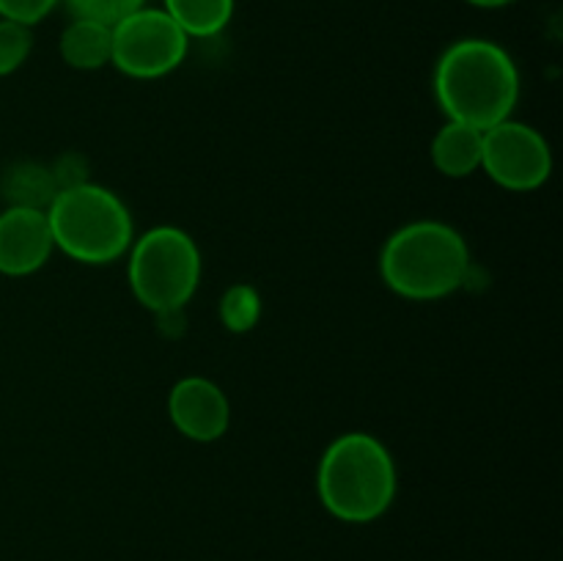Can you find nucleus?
Here are the masks:
<instances>
[{
    "label": "nucleus",
    "instance_id": "9d476101",
    "mask_svg": "<svg viewBox=\"0 0 563 561\" xmlns=\"http://www.w3.org/2000/svg\"><path fill=\"white\" fill-rule=\"evenodd\" d=\"M60 58L80 72L102 69L110 64L113 55V25L88 20V16H75L60 33Z\"/></svg>",
    "mask_w": 563,
    "mask_h": 561
},
{
    "label": "nucleus",
    "instance_id": "7ed1b4c3",
    "mask_svg": "<svg viewBox=\"0 0 563 561\" xmlns=\"http://www.w3.org/2000/svg\"><path fill=\"white\" fill-rule=\"evenodd\" d=\"M324 509L344 522H372L388 512L396 495V465L383 440L346 432L324 449L317 471Z\"/></svg>",
    "mask_w": 563,
    "mask_h": 561
},
{
    "label": "nucleus",
    "instance_id": "ddd939ff",
    "mask_svg": "<svg viewBox=\"0 0 563 561\" xmlns=\"http://www.w3.org/2000/svg\"><path fill=\"white\" fill-rule=\"evenodd\" d=\"M236 0H163V11L187 38H212L229 28Z\"/></svg>",
    "mask_w": 563,
    "mask_h": 561
},
{
    "label": "nucleus",
    "instance_id": "20e7f679",
    "mask_svg": "<svg viewBox=\"0 0 563 561\" xmlns=\"http://www.w3.org/2000/svg\"><path fill=\"white\" fill-rule=\"evenodd\" d=\"M58 251L82 264H110L124 256L135 237L130 209L115 193L93 182L64 187L47 207Z\"/></svg>",
    "mask_w": 563,
    "mask_h": 561
},
{
    "label": "nucleus",
    "instance_id": "6ab92c4d",
    "mask_svg": "<svg viewBox=\"0 0 563 561\" xmlns=\"http://www.w3.org/2000/svg\"><path fill=\"white\" fill-rule=\"evenodd\" d=\"M465 3L476 6V9H506V6L517 3V0H465Z\"/></svg>",
    "mask_w": 563,
    "mask_h": 561
},
{
    "label": "nucleus",
    "instance_id": "f03ea898",
    "mask_svg": "<svg viewBox=\"0 0 563 561\" xmlns=\"http://www.w3.org/2000/svg\"><path fill=\"white\" fill-rule=\"evenodd\" d=\"M471 270L467 242L454 226L416 220L388 237L379 253V275L407 300H440L460 289Z\"/></svg>",
    "mask_w": 563,
    "mask_h": 561
},
{
    "label": "nucleus",
    "instance_id": "1a4fd4ad",
    "mask_svg": "<svg viewBox=\"0 0 563 561\" xmlns=\"http://www.w3.org/2000/svg\"><path fill=\"white\" fill-rule=\"evenodd\" d=\"M55 242L47 212L22 207H5L0 212V273L31 275L47 264Z\"/></svg>",
    "mask_w": 563,
    "mask_h": 561
},
{
    "label": "nucleus",
    "instance_id": "f3484780",
    "mask_svg": "<svg viewBox=\"0 0 563 561\" xmlns=\"http://www.w3.org/2000/svg\"><path fill=\"white\" fill-rule=\"evenodd\" d=\"M60 0H0V16L20 25H38L55 11Z\"/></svg>",
    "mask_w": 563,
    "mask_h": 561
},
{
    "label": "nucleus",
    "instance_id": "0eeeda50",
    "mask_svg": "<svg viewBox=\"0 0 563 561\" xmlns=\"http://www.w3.org/2000/svg\"><path fill=\"white\" fill-rule=\"evenodd\" d=\"M482 168L493 182L515 193L542 187L553 174V152L531 124L506 119L484 130Z\"/></svg>",
    "mask_w": 563,
    "mask_h": 561
},
{
    "label": "nucleus",
    "instance_id": "f8f14e48",
    "mask_svg": "<svg viewBox=\"0 0 563 561\" xmlns=\"http://www.w3.org/2000/svg\"><path fill=\"white\" fill-rule=\"evenodd\" d=\"M0 193H3L9 207L22 209H38L47 212L53 198L58 196V185L47 165L42 163H16L11 165L0 182Z\"/></svg>",
    "mask_w": 563,
    "mask_h": 561
},
{
    "label": "nucleus",
    "instance_id": "423d86ee",
    "mask_svg": "<svg viewBox=\"0 0 563 561\" xmlns=\"http://www.w3.org/2000/svg\"><path fill=\"white\" fill-rule=\"evenodd\" d=\"M190 38L163 9L143 6L113 25L110 64L135 80H157L185 61Z\"/></svg>",
    "mask_w": 563,
    "mask_h": 561
},
{
    "label": "nucleus",
    "instance_id": "2eb2a0df",
    "mask_svg": "<svg viewBox=\"0 0 563 561\" xmlns=\"http://www.w3.org/2000/svg\"><path fill=\"white\" fill-rule=\"evenodd\" d=\"M33 50V33L27 25L0 16V77L11 75L27 61Z\"/></svg>",
    "mask_w": 563,
    "mask_h": 561
},
{
    "label": "nucleus",
    "instance_id": "a211bd4d",
    "mask_svg": "<svg viewBox=\"0 0 563 561\" xmlns=\"http://www.w3.org/2000/svg\"><path fill=\"white\" fill-rule=\"evenodd\" d=\"M49 170H53L55 185H58V190H64V187H75V185H82V182H88L86 160L77 157V154H66V157H60L58 163H55Z\"/></svg>",
    "mask_w": 563,
    "mask_h": 561
},
{
    "label": "nucleus",
    "instance_id": "4468645a",
    "mask_svg": "<svg viewBox=\"0 0 563 561\" xmlns=\"http://www.w3.org/2000/svg\"><path fill=\"white\" fill-rule=\"evenodd\" d=\"M262 317V297L251 284H234L220 297V319L231 333H247Z\"/></svg>",
    "mask_w": 563,
    "mask_h": 561
},
{
    "label": "nucleus",
    "instance_id": "f257e3e1",
    "mask_svg": "<svg viewBox=\"0 0 563 561\" xmlns=\"http://www.w3.org/2000/svg\"><path fill=\"white\" fill-rule=\"evenodd\" d=\"M434 97L449 121L484 132L511 119L520 99V72L500 44L460 38L434 66Z\"/></svg>",
    "mask_w": 563,
    "mask_h": 561
},
{
    "label": "nucleus",
    "instance_id": "dca6fc26",
    "mask_svg": "<svg viewBox=\"0 0 563 561\" xmlns=\"http://www.w3.org/2000/svg\"><path fill=\"white\" fill-rule=\"evenodd\" d=\"M66 3L75 16H88V20L104 22V25H115L126 14L143 9L146 0H66Z\"/></svg>",
    "mask_w": 563,
    "mask_h": 561
},
{
    "label": "nucleus",
    "instance_id": "9b49d317",
    "mask_svg": "<svg viewBox=\"0 0 563 561\" xmlns=\"http://www.w3.org/2000/svg\"><path fill=\"white\" fill-rule=\"evenodd\" d=\"M482 130L460 124V121H449L445 127H440L432 141L434 168L451 179L471 176L473 170L482 168Z\"/></svg>",
    "mask_w": 563,
    "mask_h": 561
},
{
    "label": "nucleus",
    "instance_id": "6e6552de",
    "mask_svg": "<svg viewBox=\"0 0 563 561\" xmlns=\"http://www.w3.org/2000/svg\"><path fill=\"white\" fill-rule=\"evenodd\" d=\"M168 416L185 438L212 443L229 429L231 407L218 383L207 377H185L170 388Z\"/></svg>",
    "mask_w": 563,
    "mask_h": 561
},
{
    "label": "nucleus",
    "instance_id": "39448f33",
    "mask_svg": "<svg viewBox=\"0 0 563 561\" xmlns=\"http://www.w3.org/2000/svg\"><path fill=\"white\" fill-rule=\"evenodd\" d=\"M201 284V253L176 226H154L130 245V286L143 308H185Z\"/></svg>",
    "mask_w": 563,
    "mask_h": 561
}]
</instances>
